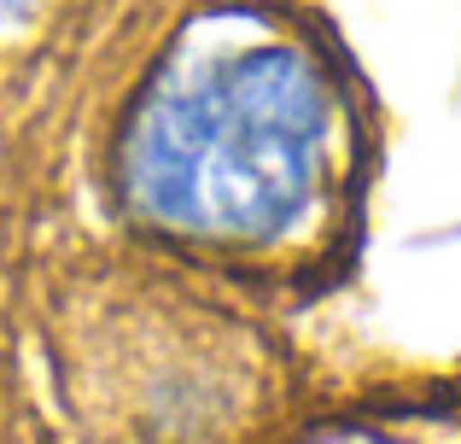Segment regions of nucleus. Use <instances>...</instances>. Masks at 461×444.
Wrapping results in <instances>:
<instances>
[{
  "instance_id": "nucleus-1",
  "label": "nucleus",
  "mask_w": 461,
  "mask_h": 444,
  "mask_svg": "<svg viewBox=\"0 0 461 444\" xmlns=\"http://www.w3.org/2000/svg\"><path fill=\"white\" fill-rule=\"evenodd\" d=\"M333 147V88L293 41H251L169 70L123 140V194L199 240H281Z\"/></svg>"
},
{
  "instance_id": "nucleus-2",
  "label": "nucleus",
  "mask_w": 461,
  "mask_h": 444,
  "mask_svg": "<svg viewBox=\"0 0 461 444\" xmlns=\"http://www.w3.org/2000/svg\"><path fill=\"white\" fill-rule=\"evenodd\" d=\"M35 0H0V12H12V18H18V12H30Z\"/></svg>"
}]
</instances>
